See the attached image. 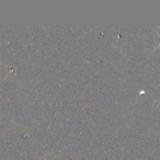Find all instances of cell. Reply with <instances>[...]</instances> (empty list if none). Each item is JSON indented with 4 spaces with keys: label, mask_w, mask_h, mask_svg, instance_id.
Instances as JSON below:
<instances>
[{
    "label": "cell",
    "mask_w": 160,
    "mask_h": 160,
    "mask_svg": "<svg viewBox=\"0 0 160 160\" xmlns=\"http://www.w3.org/2000/svg\"><path fill=\"white\" fill-rule=\"evenodd\" d=\"M158 29L160 30V27H158ZM159 46H160V42H159V43H158V44H157V46H156V48H157V47H159Z\"/></svg>",
    "instance_id": "obj_1"
}]
</instances>
